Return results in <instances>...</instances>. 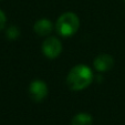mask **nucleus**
Returning <instances> with one entry per match:
<instances>
[{"label": "nucleus", "mask_w": 125, "mask_h": 125, "mask_svg": "<svg viewBox=\"0 0 125 125\" xmlns=\"http://www.w3.org/2000/svg\"><path fill=\"white\" fill-rule=\"evenodd\" d=\"M93 81V72L87 65L78 64L69 71L66 76L68 87L72 91H82Z\"/></svg>", "instance_id": "f257e3e1"}, {"label": "nucleus", "mask_w": 125, "mask_h": 125, "mask_svg": "<svg viewBox=\"0 0 125 125\" xmlns=\"http://www.w3.org/2000/svg\"><path fill=\"white\" fill-rule=\"evenodd\" d=\"M80 28V19L73 12H65L58 18L55 29L61 37L69 38L78 32Z\"/></svg>", "instance_id": "f03ea898"}, {"label": "nucleus", "mask_w": 125, "mask_h": 125, "mask_svg": "<svg viewBox=\"0 0 125 125\" xmlns=\"http://www.w3.org/2000/svg\"><path fill=\"white\" fill-rule=\"evenodd\" d=\"M42 53L48 59H55L62 52V44L61 41L55 37H48L44 39L42 43Z\"/></svg>", "instance_id": "7ed1b4c3"}, {"label": "nucleus", "mask_w": 125, "mask_h": 125, "mask_svg": "<svg viewBox=\"0 0 125 125\" xmlns=\"http://www.w3.org/2000/svg\"><path fill=\"white\" fill-rule=\"evenodd\" d=\"M29 95L34 102H42L48 95V85L42 80H33L29 85Z\"/></svg>", "instance_id": "20e7f679"}, {"label": "nucleus", "mask_w": 125, "mask_h": 125, "mask_svg": "<svg viewBox=\"0 0 125 125\" xmlns=\"http://www.w3.org/2000/svg\"><path fill=\"white\" fill-rule=\"evenodd\" d=\"M93 65H94L95 70L99 71V72H106V71H110L113 68L114 60L110 54L102 53L94 59Z\"/></svg>", "instance_id": "39448f33"}, {"label": "nucleus", "mask_w": 125, "mask_h": 125, "mask_svg": "<svg viewBox=\"0 0 125 125\" xmlns=\"http://www.w3.org/2000/svg\"><path fill=\"white\" fill-rule=\"evenodd\" d=\"M53 30V24L48 18H41L38 21H35L33 26V31H34L39 37H48Z\"/></svg>", "instance_id": "423d86ee"}, {"label": "nucleus", "mask_w": 125, "mask_h": 125, "mask_svg": "<svg viewBox=\"0 0 125 125\" xmlns=\"http://www.w3.org/2000/svg\"><path fill=\"white\" fill-rule=\"evenodd\" d=\"M92 123L93 118L91 114L85 113V112L75 114L71 120V125H92Z\"/></svg>", "instance_id": "0eeeda50"}, {"label": "nucleus", "mask_w": 125, "mask_h": 125, "mask_svg": "<svg viewBox=\"0 0 125 125\" xmlns=\"http://www.w3.org/2000/svg\"><path fill=\"white\" fill-rule=\"evenodd\" d=\"M6 35H7V38L9 39V40H16L17 38H19L20 31L17 27L11 26L7 29V31H6Z\"/></svg>", "instance_id": "6e6552de"}, {"label": "nucleus", "mask_w": 125, "mask_h": 125, "mask_svg": "<svg viewBox=\"0 0 125 125\" xmlns=\"http://www.w3.org/2000/svg\"><path fill=\"white\" fill-rule=\"evenodd\" d=\"M7 23V18H6V14L2 10H0V31L3 30V28L6 27Z\"/></svg>", "instance_id": "1a4fd4ad"}, {"label": "nucleus", "mask_w": 125, "mask_h": 125, "mask_svg": "<svg viewBox=\"0 0 125 125\" xmlns=\"http://www.w3.org/2000/svg\"><path fill=\"white\" fill-rule=\"evenodd\" d=\"M124 2H125V0H124Z\"/></svg>", "instance_id": "9d476101"}]
</instances>
